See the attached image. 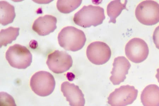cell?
<instances>
[{
	"label": "cell",
	"instance_id": "cell-8",
	"mask_svg": "<svg viewBox=\"0 0 159 106\" xmlns=\"http://www.w3.org/2000/svg\"><path fill=\"white\" fill-rule=\"evenodd\" d=\"M71 57L65 51L56 50L48 56L47 64L51 71L56 74L65 72L72 66Z\"/></svg>",
	"mask_w": 159,
	"mask_h": 106
},
{
	"label": "cell",
	"instance_id": "cell-7",
	"mask_svg": "<svg viewBox=\"0 0 159 106\" xmlns=\"http://www.w3.org/2000/svg\"><path fill=\"white\" fill-rule=\"evenodd\" d=\"M125 55L130 61L136 63L142 62L148 58L149 49L147 43L140 38L132 39L125 46Z\"/></svg>",
	"mask_w": 159,
	"mask_h": 106
},
{
	"label": "cell",
	"instance_id": "cell-9",
	"mask_svg": "<svg viewBox=\"0 0 159 106\" xmlns=\"http://www.w3.org/2000/svg\"><path fill=\"white\" fill-rule=\"evenodd\" d=\"M111 55L109 46L101 41H95L87 48L86 55L89 60L96 65H102L108 62Z\"/></svg>",
	"mask_w": 159,
	"mask_h": 106
},
{
	"label": "cell",
	"instance_id": "cell-16",
	"mask_svg": "<svg viewBox=\"0 0 159 106\" xmlns=\"http://www.w3.org/2000/svg\"><path fill=\"white\" fill-rule=\"evenodd\" d=\"M19 28L10 27L6 29H2L0 32V48L6 46L12 41L16 40L19 35Z\"/></svg>",
	"mask_w": 159,
	"mask_h": 106
},
{
	"label": "cell",
	"instance_id": "cell-14",
	"mask_svg": "<svg viewBox=\"0 0 159 106\" xmlns=\"http://www.w3.org/2000/svg\"><path fill=\"white\" fill-rule=\"evenodd\" d=\"M1 18L0 23L3 25H6L13 22L16 16L15 7L6 1H0Z\"/></svg>",
	"mask_w": 159,
	"mask_h": 106
},
{
	"label": "cell",
	"instance_id": "cell-15",
	"mask_svg": "<svg viewBox=\"0 0 159 106\" xmlns=\"http://www.w3.org/2000/svg\"><path fill=\"white\" fill-rule=\"evenodd\" d=\"M121 1H113L110 2L107 7V13L110 18L109 23L115 24L116 18L121 14L123 10L126 9L127 1L122 3Z\"/></svg>",
	"mask_w": 159,
	"mask_h": 106
},
{
	"label": "cell",
	"instance_id": "cell-12",
	"mask_svg": "<svg viewBox=\"0 0 159 106\" xmlns=\"http://www.w3.org/2000/svg\"><path fill=\"white\" fill-rule=\"evenodd\" d=\"M57 19L52 15H47L38 17L35 21L32 29L40 36L49 35L57 28Z\"/></svg>",
	"mask_w": 159,
	"mask_h": 106
},
{
	"label": "cell",
	"instance_id": "cell-1",
	"mask_svg": "<svg viewBox=\"0 0 159 106\" xmlns=\"http://www.w3.org/2000/svg\"><path fill=\"white\" fill-rule=\"evenodd\" d=\"M59 44L66 50L75 52L83 48L86 42L83 31L73 26L64 28L58 36Z\"/></svg>",
	"mask_w": 159,
	"mask_h": 106
},
{
	"label": "cell",
	"instance_id": "cell-18",
	"mask_svg": "<svg viewBox=\"0 0 159 106\" xmlns=\"http://www.w3.org/2000/svg\"><path fill=\"white\" fill-rule=\"evenodd\" d=\"M153 39L156 47L159 50V25L156 28L153 32Z\"/></svg>",
	"mask_w": 159,
	"mask_h": 106
},
{
	"label": "cell",
	"instance_id": "cell-11",
	"mask_svg": "<svg viewBox=\"0 0 159 106\" xmlns=\"http://www.w3.org/2000/svg\"><path fill=\"white\" fill-rule=\"evenodd\" d=\"M61 90L71 106H84L85 100L84 95L79 86L67 81L63 83Z\"/></svg>",
	"mask_w": 159,
	"mask_h": 106
},
{
	"label": "cell",
	"instance_id": "cell-2",
	"mask_svg": "<svg viewBox=\"0 0 159 106\" xmlns=\"http://www.w3.org/2000/svg\"><path fill=\"white\" fill-rule=\"evenodd\" d=\"M105 18L103 8L89 5L84 6L76 12L74 15L73 21L76 25L86 28L102 24Z\"/></svg>",
	"mask_w": 159,
	"mask_h": 106
},
{
	"label": "cell",
	"instance_id": "cell-6",
	"mask_svg": "<svg viewBox=\"0 0 159 106\" xmlns=\"http://www.w3.org/2000/svg\"><path fill=\"white\" fill-rule=\"evenodd\" d=\"M138 90L129 85L115 90L108 98V103L112 106H124L132 104L137 99Z\"/></svg>",
	"mask_w": 159,
	"mask_h": 106
},
{
	"label": "cell",
	"instance_id": "cell-19",
	"mask_svg": "<svg viewBox=\"0 0 159 106\" xmlns=\"http://www.w3.org/2000/svg\"><path fill=\"white\" fill-rule=\"evenodd\" d=\"M157 73L156 75V78L157 79L159 83V68L157 70Z\"/></svg>",
	"mask_w": 159,
	"mask_h": 106
},
{
	"label": "cell",
	"instance_id": "cell-3",
	"mask_svg": "<svg viewBox=\"0 0 159 106\" xmlns=\"http://www.w3.org/2000/svg\"><path fill=\"white\" fill-rule=\"evenodd\" d=\"M31 89L39 96L50 95L54 90L56 82L54 77L49 72L41 71L37 72L31 78Z\"/></svg>",
	"mask_w": 159,
	"mask_h": 106
},
{
	"label": "cell",
	"instance_id": "cell-5",
	"mask_svg": "<svg viewBox=\"0 0 159 106\" xmlns=\"http://www.w3.org/2000/svg\"><path fill=\"white\" fill-rule=\"evenodd\" d=\"M135 15L141 24L147 25H155L159 22V4L153 1L141 2L136 8Z\"/></svg>",
	"mask_w": 159,
	"mask_h": 106
},
{
	"label": "cell",
	"instance_id": "cell-13",
	"mask_svg": "<svg viewBox=\"0 0 159 106\" xmlns=\"http://www.w3.org/2000/svg\"><path fill=\"white\" fill-rule=\"evenodd\" d=\"M141 100L144 106H159V87L154 84L148 85L143 90Z\"/></svg>",
	"mask_w": 159,
	"mask_h": 106
},
{
	"label": "cell",
	"instance_id": "cell-17",
	"mask_svg": "<svg viewBox=\"0 0 159 106\" xmlns=\"http://www.w3.org/2000/svg\"><path fill=\"white\" fill-rule=\"evenodd\" d=\"M82 1H61L58 0L57 2L58 10L63 14H69L74 11L80 6Z\"/></svg>",
	"mask_w": 159,
	"mask_h": 106
},
{
	"label": "cell",
	"instance_id": "cell-4",
	"mask_svg": "<svg viewBox=\"0 0 159 106\" xmlns=\"http://www.w3.org/2000/svg\"><path fill=\"white\" fill-rule=\"evenodd\" d=\"M6 58L10 66L18 69H26L32 61V55L29 49L18 44L10 46L6 53Z\"/></svg>",
	"mask_w": 159,
	"mask_h": 106
},
{
	"label": "cell",
	"instance_id": "cell-10",
	"mask_svg": "<svg viewBox=\"0 0 159 106\" xmlns=\"http://www.w3.org/2000/svg\"><path fill=\"white\" fill-rule=\"evenodd\" d=\"M113 66L110 81L114 85H119L126 79L131 64L125 57L120 56L114 59Z\"/></svg>",
	"mask_w": 159,
	"mask_h": 106
}]
</instances>
